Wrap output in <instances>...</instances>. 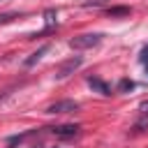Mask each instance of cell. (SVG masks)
<instances>
[{"mask_svg": "<svg viewBox=\"0 0 148 148\" xmlns=\"http://www.w3.org/2000/svg\"><path fill=\"white\" fill-rule=\"evenodd\" d=\"M102 42V35L99 32H83V35H76L74 39H69V46L76 49V51H83V49H92Z\"/></svg>", "mask_w": 148, "mask_h": 148, "instance_id": "obj_1", "label": "cell"}, {"mask_svg": "<svg viewBox=\"0 0 148 148\" xmlns=\"http://www.w3.org/2000/svg\"><path fill=\"white\" fill-rule=\"evenodd\" d=\"M74 111H79V102H74V99H58V102L49 104L44 113L53 116V113H74Z\"/></svg>", "mask_w": 148, "mask_h": 148, "instance_id": "obj_2", "label": "cell"}, {"mask_svg": "<svg viewBox=\"0 0 148 148\" xmlns=\"http://www.w3.org/2000/svg\"><path fill=\"white\" fill-rule=\"evenodd\" d=\"M81 56H74V58H69V60H65L62 65H58V69H56V79H67L69 74H74L79 67H81Z\"/></svg>", "mask_w": 148, "mask_h": 148, "instance_id": "obj_3", "label": "cell"}, {"mask_svg": "<svg viewBox=\"0 0 148 148\" xmlns=\"http://www.w3.org/2000/svg\"><path fill=\"white\" fill-rule=\"evenodd\" d=\"M56 136H62V139H69V136H76L79 134V125H56V127H49Z\"/></svg>", "mask_w": 148, "mask_h": 148, "instance_id": "obj_4", "label": "cell"}, {"mask_svg": "<svg viewBox=\"0 0 148 148\" xmlns=\"http://www.w3.org/2000/svg\"><path fill=\"white\" fill-rule=\"evenodd\" d=\"M88 86H90L92 90H97L99 95H111V88H109L102 79H97V76H90V79H88Z\"/></svg>", "mask_w": 148, "mask_h": 148, "instance_id": "obj_5", "label": "cell"}, {"mask_svg": "<svg viewBox=\"0 0 148 148\" xmlns=\"http://www.w3.org/2000/svg\"><path fill=\"white\" fill-rule=\"evenodd\" d=\"M46 51H49V46H42V49H39V51H35L30 58H25V67H32V65H35V62H37V60L46 53Z\"/></svg>", "mask_w": 148, "mask_h": 148, "instance_id": "obj_6", "label": "cell"}, {"mask_svg": "<svg viewBox=\"0 0 148 148\" xmlns=\"http://www.w3.org/2000/svg\"><path fill=\"white\" fill-rule=\"evenodd\" d=\"M106 14L109 16H130V7H109Z\"/></svg>", "mask_w": 148, "mask_h": 148, "instance_id": "obj_7", "label": "cell"}, {"mask_svg": "<svg viewBox=\"0 0 148 148\" xmlns=\"http://www.w3.org/2000/svg\"><path fill=\"white\" fill-rule=\"evenodd\" d=\"M139 111H141V118H143V120H141V123L136 125V130H139L141 125H146V118H148V102H141V106H139Z\"/></svg>", "mask_w": 148, "mask_h": 148, "instance_id": "obj_8", "label": "cell"}, {"mask_svg": "<svg viewBox=\"0 0 148 148\" xmlns=\"http://www.w3.org/2000/svg\"><path fill=\"white\" fill-rule=\"evenodd\" d=\"M132 88H134V81H130V79H123V81L118 83V90H123V92H125V90H132Z\"/></svg>", "mask_w": 148, "mask_h": 148, "instance_id": "obj_9", "label": "cell"}, {"mask_svg": "<svg viewBox=\"0 0 148 148\" xmlns=\"http://www.w3.org/2000/svg\"><path fill=\"white\" fill-rule=\"evenodd\" d=\"M44 16H46V30H49V28H51V25L56 23V12H53V9H49V12L44 14Z\"/></svg>", "mask_w": 148, "mask_h": 148, "instance_id": "obj_10", "label": "cell"}, {"mask_svg": "<svg viewBox=\"0 0 148 148\" xmlns=\"http://www.w3.org/2000/svg\"><path fill=\"white\" fill-rule=\"evenodd\" d=\"M12 18H16V14H0V23H7Z\"/></svg>", "mask_w": 148, "mask_h": 148, "instance_id": "obj_11", "label": "cell"}, {"mask_svg": "<svg viewBox=\"0 0 148 148\" xmlns=\"http://www.w3.org/2000/svg\"><path fill=\"white\" fill-rule=\"evenodd\" d=\"M141 62H148V44L141 49Z\"/></svg>", "mask_w": 148, "mask_h": 148, "instance_id": "obj_12", "label": "cell"}, {"mask_svg": "<svg viewBox=\"0 0 148 148\" xmlns=\"http://www.w3.org/2000/svg\"><path fill=\"white\" fill-rule=\"evenodd\" d=\"M146 72H148V62H146Z\"/></svg>", "mask_w": 148, "mask_h": 148, "instance_id": "obj_13", "label": "cell"}]
</instances>
